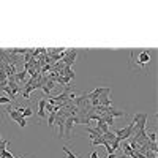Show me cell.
Listing matches in <instances>:
<instances>
[{"instance_id": "6da1fadb", "label": "cell", "mask_w": 158, "mask_h": 158, "mask_svg": "<svg viewBox=\"0 0 158 158\" xmlns=\"http://www.w3.org/2000/svg\"><path fill=\"white\" fill-rule=\"evenodd\" d=\"M111 87H106V90L103 93L98 97V103H100V106H104V108H108V106H112L111 104Z\"/></svg>"}, {"instance_id": "7a4b0ae2", "label": "cell", "mask_w": 158, "mask_h": 158, "mask_svg": "<svg viewBox=\"0 0 158 158\" xmlns=\"http://www.w3.org/2000/svg\"><path fill=\"white\" fill-rule=\"evenodd\" d=\"M73 125H76V123H75V118H73V116L66 117V118H65V130H63V138L70 139V134H71V131H73Z\"/></svg>"}, {"instance_id": "3957f363", "label": "cell", "mask_w": 158, "mask_h": 158, "mask_svg": "<svg viewBox=\"0 0 158 158\" xmlns=\"http://www.w3.org/2000/svg\"><path fill=\"white\" fill-rule=\"evenodd\" d=\"M150 62V54L147 52V51H141L139 55H138V60H136V63L141 65V66H144V65H147Z\"/></svg>"}, {"instance_id": "277c9868", "label": "cell", "mask_w": 158, "mask_h": 158, "mask_svg": "<svg viewBox=\"0 0 158 158\" xmlns=\"http://www.w3.org/2000/svg\"><path fill=\"white\" fill-rule=\"evenodd\" d=\"M104 114H108V116H111V117H125L127 114L123 111H118V109H116L114 106H108V108H106V112Z\"/></svg>"}, {"instance_id": "5b68a950", "label": "cell", "mask_w": 158, "mask_h": 158, "mask_svg": "<svg viewBox=\"0 0 158 158\" xmlns=\"http://www.w3.org/2000/svg\"><path fill=\"white\" fill-rule=\"evenodd\" d=\"M44 108H46V98H41L38 101V117H41V118L46 117V111H44Z\"/></svg>"}, {"instance_id": "8992f818", "label": "cell", "mask_w": 158, "mask_h": 158, "mask_svg": "<svg viewBox=\"0 0 158 158\" xmlns=\"http://www.w3.org/2000/svg\"><path fill=\"white\" fill-rule=\"evenodd\" d=\"M86 130H87V133L90 134V139H95V138H98V136H103V133H101L98 128H90V127H86Z\"/></svg>"}, {"instance_id": "52a82bcc", "label": "cell", "mask_w": 158, "mask_h": 158, "mask_svg": "<svg viewBox=\"0 0 158 158\" xmlns=\"http://www.w3.org/2000/svg\"><path fill=\"white\" fill-rule=\"evenodd\" d=\"M25 76H27V71H25V70L18 71V73L14 75V78H16V82H18V84H22V81L25 79Z\"/></svg>"}, {"instance_id": "ba28073f", "label": "cell", "mask_w": 158, "mask_h": 158, "mask_svg": "<svg viewBox=\"0 0 158 158\" xmlns=\"http://www.w3.org/2000/svg\"><path fill=\"white\" fill-rule=\"evenodd\" d=\"M7 111H8V116H10L11 118H13V120H16V122H18L19 118H22V116H21V114H19V112L16 111V109H11V108H10V109H7Z\"/></svg>"}, {"instance_id": "9c48e42d", "label": "cell", "mask_w": 158, "mask_h": 158, "mask_svg": "<svg viewBox=\"0 0 158 158\" xmlns=\"http://www.w3.org/2000/svg\"><path fill=\"white\" fill-rule=\"evenodd\" d=\"M101 120H103L108 127H112V125H114V122H116L114 117H111V116H108V114H103V116H101Z\"/></svg>"}, {"instance_id": "30bf717a", "label": "cell", "mask_w": 158, "mask_h": 158, "mask_svg": "<svg viewBox=\"0 0 158 158\" xmlns=\"http://www.w3.org/2000/svg\"><path fill=\"white\" fill-rule=\"evenodd\" d=\"M103 139H104V141H106V142H108V144H111L112 141H116V139H117V136H116L114 133L108 131V133H104V134H103Z\"/></svg>"}, {"instance_id": "8fae6325", "label": "cell", "mask_w": 158, "mask_h": 158, "mask_svg": "<svg viewBox=\"0 0 158 158\" xmlns=\"http://www.w3.org/2000/svg\"><path fill=\"white\" fill-rule=\"evenodd\" d=\"M104 142H106V141L103 139V136H98V138L92 139V145H103Z\"/></svg>"}, {"instance_id": "7c38bea8", "label": "cell", "mask_w": 158, "mask_h": 158, "mask_svg": "<svg viewBox=\"0 0 158 158\" xmlns=\"http://www.w3.org/2000/svg\"><path fill=\"white\" fill-rule=\"evenodd\" d=\"M48 123H49L51 128L54 127V123H55V112H51V114L48 116Z\"/></svg>"}, {"instance_id": "4fadbf2b", "label": "cell", "mask_w": 158, "mask_h": 158, "mask_svg": "<svg viewBox=\"0 0 158 158\" xmlns=\"http://www.w3.org/2000/svg\"><path fill=\"white\" fill-rule=\"evenodd\" d=\"M30 116H33V109L32 108H24V111H22V117H30Z\"/></svg>"}, {"instance_id": "5bb4252c", "label": "cell", "mask_w": 158, "mask_h": 158, "mask_svg": "<svg viewBox=\"0 0 158 158\" xmlns=\"http://www.w3.org/2000/svg\"><path fill=\"white\" fill-rule=\"evenodd\" d=\"M8 145H10V141H8V139H2V141H0V152H2V150H7Z\"/></svg>"}, {"instance_id": "9a60e30c", "label": "cell", "mask_w": 158, "mask_h": 158, "mask_svg": "<svg viewBox=\"0 0 158 158\" xmlns=\"http://www.w3.org/2000/svg\"><path fill=\"white\" fill-rule=\"evenodd\" d=\"M63 152L66 154V157H68V158H78V155H76V154H73V152H71L68 147H63Z\"/></svg>"}, {"instance_id": "2e32d148", "label": "cell", "mask_w": 158, "mask_h": 158, "mask_svg": "<svg viewBox=\"0 0 158 158\" xmlns=\"http://www.w3.org/2000/svg\"><path fill=\"white\" fill-rule=\"evenodd\" d=\"M10 98L8 97H0V104H10Z\"/></svg>"}, {"instance_id": "e0dca14e", "label": "cell", "mask_w": 158, "mask_h": 158, "mask_svg": "<svg viewBox=\"0 0 158 158\" xmlns=\"http://www.w3.org/2000/svg\"><path fill=\"white\" fill-rule=\"evenodd\" d=\"M147 139L150 141V142H157V133H150L147 136Z\"/></svg>"}, {"instance_id": "ac0fdd59", "label": "cell", "mask_w": 158, "mask_h": 158, "mask_svg": "<svg viewBox=\"0 0 158 158\" xmlns=\"http://www.w3.org/2000/svg\"><path fill=\"white\" fill-rule=\"evenodd\" d=\"M18 125H19L21 128H24V127L27 125V120H25L24 117H22V118H19V120H18Z\"/></svg>"}, {"instance_id": "d6986e66", "label": "cell", "mask_w": 158, "mask_h": 158, "mask_svg": "<svg viewBox=\"0 0 158 158\" xmlns=\"http://www.w3.org/2000/svg\"><path fill=\"white\" fill-rule=\"evenodd\" d=\"M90 158H100V155H98V152L97 150H93L92 154H90Z\"/></svg>"}, {"instance_id": "ffe728a7", "label": "cell", "mask_w": 158, "mask_h": 158, "mask_svg": "<svg viewBox=\"0 0 158 158\" xmlns=\"http://www.w3.org/2000/svg\"><path fill=\"white\" fill-rule=\"evenodd\" d=\"M108 158H116V154H108Z\"/></svg>"}]
</instances>
